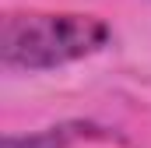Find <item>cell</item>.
Returning <instances> with one entry per match:
<instances>
[{
  "label": "cell",
  "mask_w": 151,
  "mask_h": 148,
  "mask_svg": "<svg viewBox=\"0 0 151 148\" xmlns=\"http://www.w3.org/2000/svg\"><path fill=\"white\" fill-rule=\"evenodd\" d=\"M109 25L77 11H32L7 14L0 32V60L11 71H56L84 60L109 42Z\"/></svg>",
  "instance_id": "1"
},
{
  "label": "cell",
  "mask_w": 151,
  "mask_h": 148,
  "mask_svg": "<svg viewBox=\"0 0 151 148\" xmlns=\"http://www.w3.org/2000/svg\"><path fill=\"white\" fill-rule=\"evenodd\" d=\"M77 138H102V134L91 123H60V127H46V131L21 134V138L7 134L4 148H70Z\"/></svg>",
  "instance_id": "2"
}]
</instances>
